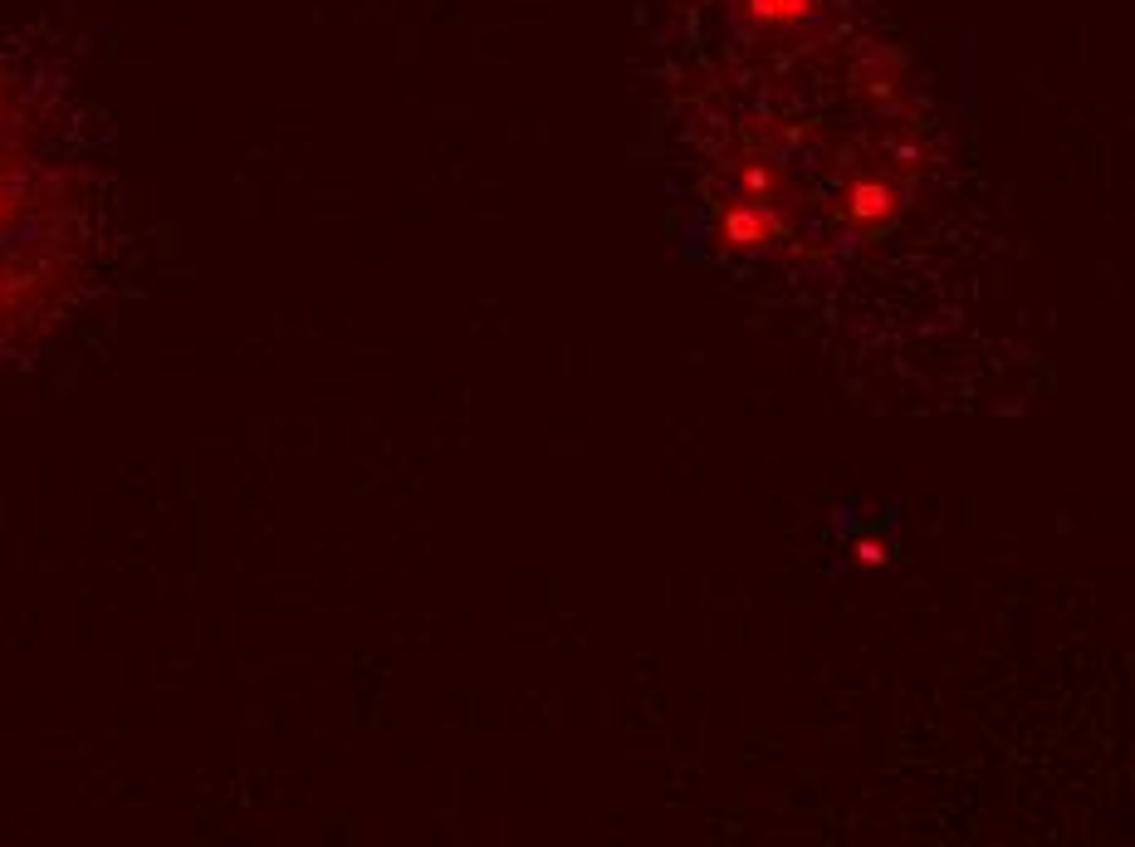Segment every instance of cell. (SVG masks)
Instances as JSON below:
<instances>
[{"label":"cell","mask_w":1135,"mask_h":847,"mask_svg":"<svg viewBox=\"0 0 1135 847\" xmlns=\"http://www.w3.org/2000/svg\"><path fill=\"white\" fill-rule=\"evenodd\" d=\"M84 113L64 74L0 40V348L54 314L84 270Z\"/></svg>","instance_id":"1"}]
</instances>
